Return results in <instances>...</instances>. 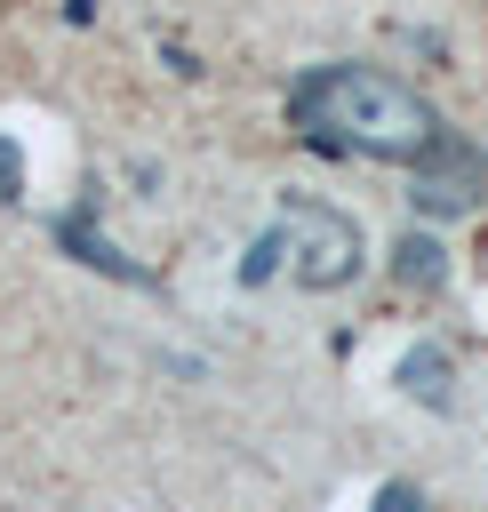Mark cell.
I'll return each mask as SVG.
<instances>
[{
  "instance_id": "1",
  "label": "cell",
  "mask_w": 488,
  "mask_h": 512,
  "mask_svg": "<svg viewBox=\"0 0 488 512\" xmlns=\"http://www.w3.org/2000/svg\"><path fill=\"white\" fill-rule=\"evenodd\" d=\"M288 128L320 152H352V160H408L424 168L456 128L392 72L376 64H320L288 88Z\"/></svg>"
},
{
  "instance_id": "2",
  "label": "cell",
  "mask_w": 488,
  "mask_h": 512,
  "mask_svg": "<svg viewBox=\"0 0 488 512\" xmlns=\"http://www.w3.org/2000/svg\"><path fill=\"white\" fill-rule=\"evenodd\" d=\"M280 224H288V272H296V288L328 296V288H352V280H360L368 240H360V224H352L344 208L288 192V200H280Z\"/></svg>"
},
{
  "instance_id": "3",
  "label": "cell",
  "mask_w": 488,
  "mask_h": 512,
  "mask_svg": "<svg viewBox=\"0 0 488 512\" xmlns=\"http://www.w3.org/2000/svg\"><path fill=\"white\" fill-rule=\"evenodd\" d=\"M392 384H400V400H416V408H456V360L440 352V344H408L400 360H392Z\"/></svg>"
},
{
  "instance_id": "4",
  "label": "cell",
  "mask_w": 488,
  "mask_h": 512,
  "mask_svg": "<svg viewBox=\"0 0 488 512\" xmlns=\"http://www.w3.org/2000/svg\"><path fill=\"white\" fill-rule=\"evenodd\" d=\"M56 248H72L88 272H112V280H144V264H128V256H120V248L96 232V200H80V208L56 224Z\"/></svg>"
},
{
  "instance_id": "5",
  "label": "cell",
  "mask_w": 488,
  "mask_h": 512,
  "mask_svg": "<svg viewBox=\"0 0 488 512\" xmlns=\"http://www.w3.org/2000/svg\"><path fill=\"white\" fill-rule=\"evenodd\" d=\"M392 280H400V288H440V280H448V248H440V232H424V224L400 232V240H392Z\"/></svg>"
},
{
  "instance_id": "6",
  "label": "cell",
  "mask_w": 488,
  "mask_h": 512,
  "mask_svg": "<svg viewBox=\"0 0 488 512\" xmlns=\"http://www.w3.org/2000/svg\"><path fill=\"white\" fill-rule=\"evenodd\" d=\"M280 264H288V224H272V232H264V240L240 256V288H264Z\"/></svg>"
},
{
  "instance_id": "7",
  "label": "cell",
  "mask_w": 488,
  "mask_h": 512,
  "mask_svg": "<svg viewBox=\"0 0 488 512\" xmlns=\"http://www.w3.org/2000/svg\"><path fill=\"white\" fill-rule=\"evenodd\" d=\"M368 512H432V504H424V488H416V480H384V488L368 496Z\"/></svg>"
},
{
  "instance_id": "8",
  "label": "cell",
  "mask_w": 488,
  "mask_h": 512,
  "mask_svg": "<svg viewBox=\"0 0 488 512\" xmlns=\"http://www.w3.org/2000/svg\"><path fill=\"white\" fill-rule=\"evenodd\" d=\"M8 200H24V144L16 136H0V208Z\"/></svg>"
},
{
  "instance_id": "9",
  "label": "cell",
  "mask_w": 488,
  "mask_h": 512,
  "mask_svg": "<svg viewBox=\"0 0 488 512\" xmlns=\"http://www.w3.org/2000/svg\"><path fill=\"white\" fill-rule=\"evenodd\" d=\"M64 16H72V24H88V16H96V0H64Z\"/></svg>"
}]
</instances>
